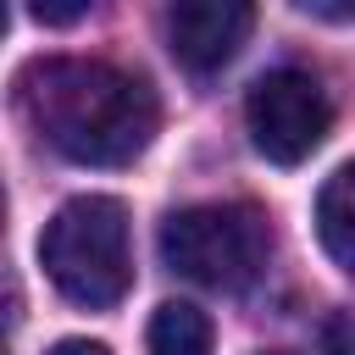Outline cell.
<instances>
[{"instance_id": "obj_2", "label": "cell", "mask_w": 355, "mask_h": 355, "mask_svg": "<svg viewBox=\"0 0 355 355\" xmlns=\"http://www.w3.org/2000/svg\"><path fill=\"white\" fill-rule=\"evenodd\" d=\"M39 261L50 283L83 305V311H111L128 283H133V255H128V211L111 194H78L67 200L44 233H39Z\"/></svg>"}, {"instance_id": "obj_6", "label": "cell", "mask_w": 355, "mask_h": 355, "mask_svg": "<svg viewBox=\"0 0 355 355\" xmlns=\"http://www.w3.org/2000/svg\"><path fill=\"white\" fill-rule=\"evenodd\" d=\"M316 239L344 272H355V161H344L322 183V194H316Z\"/></svg>"}, {"instance_id": "obj_8", "label": "cell", "mask_w": 355, "mask_h": 355, "mask_svg": "<svg viewBox=\"0 0 355 355\" xmlns=\"http://www.w3.org/2000/svg\"><path fill=\"white\" fill-rule=\"evenodd\" d=\"M28 17H33V22H55V28H61V22L89 17V6H44V0H39V6H28Z\"/></svg>"}, {"instance_id": "obj_1", "label": "cell", "mask_w": 355, "mask_h": 355, "mask_svg": "<svg viewBox=\"0 0 355 355\" xmlns=\"http://www.w3.org/2000/svg\"><path fill=\"white\" fill-rule=\"evenodd\" d=\"M17 100L33 133L78 166H128L150 150L161 105L144 78L83 61V55H44L17 72Z\"/></svg>"}, {"instance_id": "obj_3", "label": "cell", "mask_w": 355, "mask_h": 355, "mask_svg": "<svg viewBox=\"0 0 355 355\" xmlns=\"http://www.w3.org/2000/svg\"><path fill=\"white\" fill-rule=\"evenodd\" d=\"M161 261L205 288H244L266 255L272 227L255 205H183L161 222Z\"/></svg>"}, {"instance_id": "obj_9", "label": "cell", "mask_w": 355, "mask_h": 355, "mask_svg": "<svg viewBox=\"0 0 355 355\" xmlns=\"http://www.w3.org/2000/svg\"><path fill=\"white\" fill-rule=\"evenodd\" d=\"M50 355H111V349L94 338H61V344H50Z\"/></svg>"}, {"instance_id": "obj_5", "label": "cell", "mask_w": 355, "mask_h": 355, "mask_svg": "<svg viewBox=\"0 0 355 355\" xmlns=\"http://www.w3.org/2000/svg\"><path fill=\"white\" fill-rule=\"evenodd\" d=\"M255 11L244 0H183L166 11V44L178 55V67L189 72H216L239 55V44L250 39Z\"/></svg>"}, {"instance_id": "obj_4", "label": "cell", "mask_w": 355, "mask_h": 355, "mask_svg": "<svg viewBox=\"0 0 355 355\" xmlns=\"http://www.w3.org/2000/svg\"><path fill=\"white\" fill-rule=\"evenodd\" d=\"M244 128H250V144L272 166H300L327 139L333 100L305 67H277V72L255 78V89L244 100Z\"/></svg>"}, {"instance_id": "obj_7", "label": "cell", "mask_w": 355, "mask_h": 355, "mask_svg": "<svg viewBox=\"0 0 355 355\" xmlns=\"http://www.w3.org/2000/svg\"><path fill=\"white\" fill-rule=\"evenodd\" d=\"M150 355H211L216 349V333H211V316L189 300H166L155 305L150 316Z\"/></svg>"}]
</instances>
